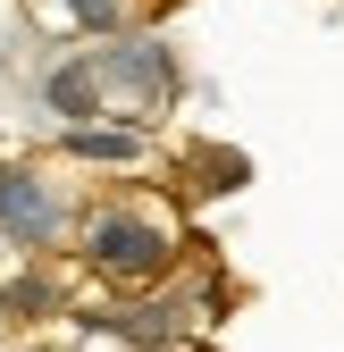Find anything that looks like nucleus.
Listing matches in <instances>:
<instances>
[{
    "mask_svg": "<svg viewBox=\"0 0 344 352\" xmlns=\"http://www.w3.org/2000/svg\"><path fill=\"white\" fill-rule=\"evenodd\" d=\"M76 252L93 260L109 285H151V277L177 269L185 227H177V210L160 193H109V201H93L76 218Z\"/></svg>",
    "mask_w": 344,
    "mask_h": 352,
    "instance_id": "obj_1",
    "label": "nucleus"
},
{
    "mask_svg": "<svg viewBox=\"0 0 344 352\" xmlns=\"http://www.w3.org/2000/svg\"><path fill=\"white\" fill-rule=\"evenodd\" d=\"M101 84H109V109L143 126L151 109H168L177 67H168V51H160L151 34H101Z\"/></svg>",
    "mask_w": 344,
    "mask_h": 352,
    "instance_id": "obj_2",
    "label": "nucleus"
},
{
    "mask_svg": "<svg viewBox=\"0 0 344 352\" xmlns=\"http://www.w3.org/2000/svg\"><path fill=\"white\" fill-rule=\"evenodd\" d=\"M67 218H76L67 193L42 168H0V235H9V243L51 252V243H67Z\"/></svg>",
    "mask_w": 344,
    "mask_h": 352,
    "instance_id": "obj_3",
    "label": "nucleus"
},
{
    "mask_svg": "<svg viewBox=\"0 0 344 352\" xmlns=\"http://www.w3.org/2000/svg\"><path fill=\"white\" fill-rule=\"evenodd\" d=\"M42 109H51V118H67V126L101 118V109H109V84H101V51H76V59H59L51 76H42Z\"/></svg>",
    "mask_w": 344,
    "mask_h": 352,
    "instance_id": "obj_4",
    "label": "nucleus"
},
{
    "mask_svg": "<svg viewBox=\"0 0 344 352\" xmlns=\"http://www.w3.org/2000/svg\"><path fill=\"white\" fill-rule=\"evenodd\" d=\"M59 151H67V160H101V168H135V160L151 151V135H143L135 118H118V126L84 118V126H67V135H59Z\"/></svg>",
    "mask_w": 344,
    "mask_h": 352,
    "instance_id": "obj_5",
    "label": "nucleus"
},
{
    "mask_svg": "<svg viewBox=\"0 0 344 352\" xmlns=\"http://www.w3.org/2000/svg\"><path fill=\"white\" fill-rule=\"evenodd\" d=\"M59 25H76V34H126V0H59Z\"/></svg>",
    "mask_w": 344,
    "mask_h": 352,
    "instance_id": "obj_6",
    "label": "nucleus"
},
{
    "mask_svg": "<svg viewBox=\"0 0 344 352\" xmlns=\"http://www.w3.org/2000/svg\"><path fill=\"white\" fill-rule=\"evenodd\" d=\"M151 352H185V344H177V336H168V344H151Z\"/></svg>",
    "mask_w": 344,
    "mask_h": 352,
    "instance_id": "obj_7",
    "label": "nucleus"
}]
</instances>
